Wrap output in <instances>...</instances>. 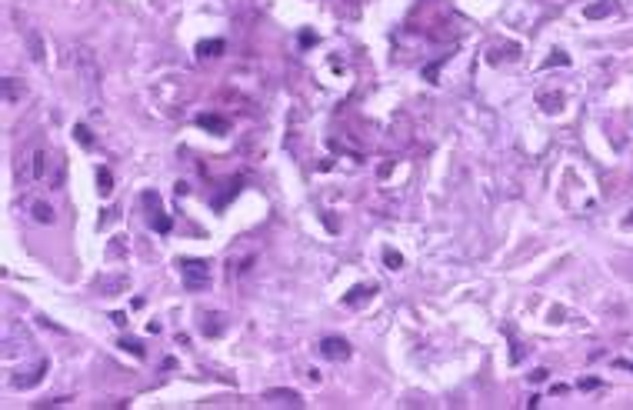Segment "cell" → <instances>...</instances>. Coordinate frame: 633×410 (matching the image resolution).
I'll list each match as a JSON object with an SVG mask.
<instances>
[{
	"instance_id": "cell-20",
	"label": "cell",
	"mask_w": 633,
	"mask_h": 410,
	"mask_svg": "<svg viewBox=\"0 0 633 410\" xmlns=\"http://www.w3.org/2000/svg\"><path fill=\"white\" fill-rule=\"evenodd\" d=\"M300 43H303V47H310V43H316V34H310V30H303V34H300Z\"/></svg>"
},
{
	"instance_id": "cell-18",
	"label": "cell",
	"mask_w": 633,
	"mask_h": 410,
	"mask_svg": "<svg viewBox=\"0 0 633 410\" xmlns=\"http://www.w3.org/2000/svg\"><path fill=\"white\" fill-rule=\"evenodd\" d=\"M383 263H387V267H394V270H397V267H403V257L397 254V250H387V257H383Z\"/></svg>"
},
{
	"instance_id": "cell-7",
	"label": "cell",
	"mask_w": 633,
	"mask_h": 410,
	"mask_svg": "<svg viewBox=\"0 0 633 410\" xmlns=\"http://www.w3.org/2000/svg\"><path fill=\"white\" fill-rule=\"evenodd\" d=\"M30 213H34L37 224H50V220H54V207L43 204V200H34V204H30Z\"/></svg>"
},
{
	"instance_id": "cell-4",
	"label": "cell",
	"mask_w": 633,
	"mask_h": 410,
	"mask_svg": "<svg viewBox=\"0 0 633 410\" xmlns=\"http://www.w3.org/2000/svg\"><path fill=\"white\" fill-rule=\"evenodd\" d=\"M263 400L267 403H290V407H303V397L297 394V390H267V394H263Z\"/></svg>"
},
{
	"instance_id": "cell-16",
	"label": "cell",
	"mask_w": 633,
	"mask_h": 410,
	"mask_svg": "<svg viewBox=\"0 0 633 410\" xmlns=\"http://www.w3.org/2000/svg\"><path fill=\"white\" fill-rule=\"evenodd\" d=\"M74 137H77V140H80V143H84V147H90V143H93V137H90V130H87V127H84V124H77V127H74Z\"/></svg>"
},
{
	"instance_id": "cell-2",
	"label": "cell",
	"mask_w": 633,
	"mask_h": 410,
	"mask_svg": "<svg viewBox=\"0 0 633 410\" xmlns=\"http://www.w3.org/2000/svg\"><path fill=\"white\" fill-rule=\"evenodd\" d=\"M180 274L187 277L190 290L207 287V280H210V267H207V260H190V257H183V260H180Z\"/></svg>"
},
{
	"instance_id": "cell-1",
	"label": "cell",
	"mask_w": 633,
	"mask_h": 410,
	"mask_svg": "<svg viewBox=\"0 0 633 410\" xmlns=\"http://www.w3.org/2000/svg\"><path fill=\"white\" fill-rule=\"evenodd\" d=\"M77 70H80V77H84V84H87V93H97V87H100V70H97V60H93V50L90 47H77Z\"/></svg>"
},
{
	"instance_id": "cell-17",
	"label": "cell",
	"mask_w": 633,
	"mask_h": 410,
	"mask_svg": "<svg viewBox=\"0 0 633 410\" xmlns=\"http://www.w3.org/2000/svg\"><path fill=\"white\" fill-rule=\"evenodd\" d=\"M150 220H154V227H157L160 233H170V217H163L160 210H157V217H150Z\"/></svg>"
},
{
	"instance_id": "cell-21",
	"label": "cell",
	"mask_w": 633,
	"mask_h": 410,
	"mask_svg": "<svg viewBox=\"0 0 633 410\" xmlns=\"http://www.w3.org/2000/svg\"><path fill=\"white\" fill-rule=\"evenodd\" d=\"M626 224H633V213H630V217H626Z\"/></svg>"
},
{
	"instance_id": "cell-8",
	"label": "cell",
	"mask_w": 633,
	"mask_h": 410,
	"mask_svg": "<svg viewBox=\"0 0 633 410\" xmlns=\"http://www.w3.org/2000/svg\"><path fill=\"white\" fill-rule=\"evenodd\" d=\"M27 50H30V57H34L37 64H43V57H47V54H43V40H40V34H37V30H30V34H27Z\"/></svg>"
},
{
	"instance_id": "cell-5",
	"label": "cell",
	"mask_w": 633,
	"mask_h": 410,
	"mask_svg": "<svg viewBox=\"0 0 633 410\" xmlns=\"http://www.w3.org/2000/svg\"><path fill=\"white\" fill-rule=\"evenodd\" d=\"M197 124H200L204 130H210V134H217V137L227 134V120H224V117H217V113H200Z\"/></svg>"
},
{
	"instance_id": "cell-11",
	"label": "cell",
	"mask_w": 633,
	"mask_h": 410,
	"mask_svg": "<svg viewBox=\"0 0 633 410\" xmlns=\"http://www.w3.org/2000/svg\"><path fill=\"white\" fill-rule=\"evenodd\" d=\"M370 294H377V287H367V283H360V287H353L350 294L344 297V304H357L360 297H370Z\"/></svg>"
},
{
	"instance_id": "cell-10",
	"label": "cell",
	"mask_w": 633,
	"mask_h": 410,
	"mask_svg": "<svg viewBox=\"0 0 633 410\" xmlns=\"http://www.w3.org/2000/svg\"><path fill=\"white\" fill-rule=\"evenodd\" d=\"M220 50H224V40H204V43H197V57L204 60V57H217Z\"/></svg>"
},
{
	"instance_id": "cell-19",
	"label": "cell",
	"mask_w": 633,
	"mask_h": 410,
	"mask_svg": "<svg viewBox=\"0 0 633 410\" xmlns=\"http://www.w3.org/2000/svg\"><path fill=\"white\" fill-rule=\"evenodd\" d=\"M577 387H580V390H597V387H600V380H597V377H583V380H580Z\"/></svg>"
},
{
	"instance_id": "cell-3",
	"label": "cell",
	"mask_w": 633,
	"mask_h": 410,
	"mask_svg": "<svg viewBox=\"0 0 633 410\" xmlns=\"http://www.w3.org/2000/svg\"><path fill=\"white\" fill-rule=\"evenodd\" d=\"M320 354L327 360H344V357H350V344L344 337H324L320 340Z\"/></svg>"
},
{
	"instance_id": "cell-6",
	"label": "cell",
	"mask_w": 633,
	"mask_h": 410,
	"mask_svg": "<svg viewBox=\"0 0 633 410\" xmlns=\"http://www.w3.org/2000/svg\"><path fill=\"white\" fill-rule=\"evenodd\" d=\"M43 374H47V360H40L34 370H30V374H17V377H14V383H17V387H34V383H40V377H43Z\"/></svg>"
},
{
	"instance_id": "cell-9",
	"label": "cell",
	"mask_w": 633,
	"mask_h": 410,
	"mask_svg": "<svg viewBox=\"0 0 633 410\" xmlns=\"http://www.w3.org/2000/svg\"><path fill=\"white\" fill-rule=\"evenodd\" d=\"M43 174H47V150L37 147L34 150V167H30V180H40Z\"/></svg>"
},
{
	"instance_id": "cell-13",
	"label": "cell",
	"mask_w": 633,
	"mask_h": 410,
	"mask_svg": "<svg viewBox=\"0 0 633 410\" xmlns=\"http://www.w3.org/2000/svg\"><path fill=\"white\" fill-rule=\"evenodd\" d=\"M20 93H23V84H17L14 77H4V97H7V100H17Z\"/></svg>"
},
{
	"instance_id": "cell-12",
	"label": "cell",
	"mask_w": 633,
	"mask_h": 410,
	"mask_svg": "<svg viewBox=\"0 0 633 410\" xmlns=\"http://www.w3.org/2000/svg\"><path fill=\"white\" fill-rule=\"evenodd\" d=\"M97 187H100V194H104V197L113 190V177H110V170H107V167L97 170Z\"/></svg>"
},
{
	"instance_id": "cell-14",
	"label": "cell",
	"mask_w": 633,
	"mask_h": 410,
	"mask_svg": "<svg viewBox=\"0 0 633 410\" xmlns=\"http://www.w3.org/2000/svg\"><path fill=\"white\" fill-rule=\"evenodd\" d=\"M610 10H613V4H610V0H600V4L587 7V17H590V20H600V17H603V14H610Z\"/></svg>"
},
{
	"instance_id": "cell-15",
	"label": "cell",
	"mask_w": 633,
	"mask_h": 410,
	"mask_svg": "<svg viewBox=\"0 0 633 410\" xmlns=\"http://www.w3.org/2000/svg\"><path fill=\"white\" fill-rule=\"evenodd\" d=\"M120 347H124V350H130V354H134V357H143V344H140V340L120 337Z\"/></svg>"
}]
</instances>
